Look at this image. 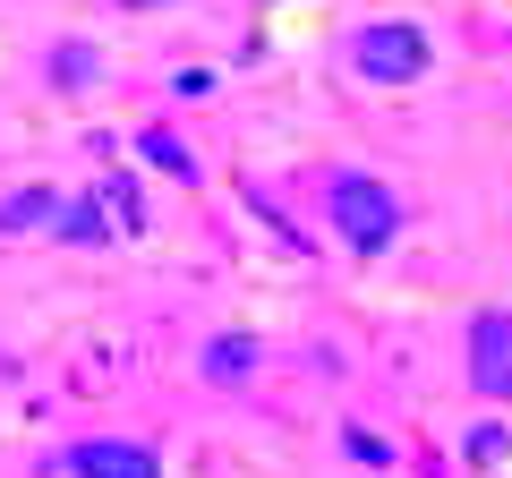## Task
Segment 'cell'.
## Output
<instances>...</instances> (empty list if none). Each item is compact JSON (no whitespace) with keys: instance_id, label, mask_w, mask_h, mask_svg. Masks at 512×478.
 <instances>
[{"instance_id":"obj_1","label":"cell","mask_w":512,"mask_h":478,"mask_svg":"<svg viewBox=\"0 0 512 478\" xmlns=\"http://www.w3.org/2000/svg\"><path fill=\"white\" fill-rule=\"evenodd\" d=\"M350 69L367 77V86H419L427 69H436V43H427V26L410 18H376L350 35Z\"/></svg>"},{"instance_id":"obj_2","label":"cell","mask_w":512,"mask_h":478,"mask_svg":"<svg viewBox=\"0 0 512 478\" xmlns=\"http://www.w3.org/2000/svg\"><path fill=\"white\" fill-rule=\"evenodd\" d=\"M333 231H342L350 257H384V248H393V231H402V197H393L384 180L342 171V180H333Z\"/></svg>"},{"instance_id":"obj_3","label":"cell","mask_w":512,"mask_h":478,"mask_svg":"<svg viewBox=\"0 0 512 478\" xmlns=\"http://www.w3.org/2000/svg\"><path fill=\"white\" fill-rule=\"evenodd\" d=\"M470 385L487 402H512V316L504 308L470 316Z\"/></svg>"},{"instance_id":"obj_4","label":"cell","mask_w":512,"mask_h":478,"mask_svg":"<svg viewBox=\"0 0 512 478\" xmlns=\"http://www.w3.org/2000/svg\"><path fill=\"white\" fill-rule=\"evenodd\" d=\"M69 478H163V461L146 453V444H120V436H94V444H69V461H60Z\"/></svg>"},{"instance_id":"obj_5","label":"cell","mask_w":512,"mask_h":478,"mask_svg":"<svg viewBox=\"0 0 512 478\" xmlns=\"http://www.w3.org/2000/svg\"><path fill=\"white\" fill-rule=\"evenodd\" d=\"M52 214H60L52 188H18V197H0V239L9 231H52Z\"/></svg>"},{"instance_id":"obj_6","label":"cell","mask_w":512,"mask_h":478,"mask_svg":"<svg viewBox=\"0 0 512 478\" xmlns=\"http://www.w3.org/2000/svg\"><path fill=\"white\" fill-rule=\"evenodd\" d=\"M137 154H146V163L163 171V180H197V154H188L171 129H137Z\"/></svg>"},{"instance_id":"obj_7","label":"cell","mask_w":512,"mask_h":478,"mask_svg":"<svg viewBox=\"0 0 512 478\" xmlns=\"http://www.w3.org/2000/svg\"><path fill=\"white\" fill-rule=\"evenodd\" d=\"M94 77H103V60H94V43H52V86H60V94H86Z\"/></svg>"},{"instance_id":"obj_8","label":"cell","mask_w":512,"mask_h":478,"mask_svg":"<svg viewBox=\"0 0 512 478\" xmlns=\"http://www.w3.org/2000/svg\"><path fill=\"white\" fill-rule=\"evenodd\" d=\"M248 368H256V350L239 342V333H222V342L205 350V376H214V385H239V376H248Z\"/></svg>"},{"instance_id":"obj_9","label":"cell","mask_w":512,"mask_h":478,"mask_svg":"<svg viewBox=\"0 0 512 478\" xmlns=\"http://www.w3.org/2000/svg\"><path fill=\"white\" fill-rule=\"evenodd\" d=\"M103 205H111L120 231H146V205H137V180H128V171H111V180H103Z\"/></svg>"},{"instance_id":"obj_10","label":"cell","mask_w":512,"mask_h":478,"mask_svg":"<svg viewBox=\"0 0 512 478\" xmlns=\"http://www.w3.org/2000/svg\"><path fill=\"white\" fill-rule=\"evenodd\" d=\"M52 231H60V239H86V248H94V239H103L111 222L94 214V197H86V205H60V214H52Z\"/></svg>"},{"instance_id":"obj_11","label":"cell","mask_w":512,"mask_h":478,"mask_svg":"<svg viewBox=\"0 0 512 478\" xmlns=\"http://www.w3.org/2000/svg\"><path fill=\"white\" fill-rule=\"evenodd\" d=\"M342 453H350V461H367V470H384V461H393V444H384V436H359V427H350Z\"/></svg>"},{"instance_id":"obj_12","label":"cell","mask_w":512,"mask_h":478,"mask_svg":"<svg viewBox=\"0 0 512 478\" xmlns=\"http://www.w3.org/2000/svg\"><path fill=\"white\" fill-rule=\"evenodd\" d=\"M504 444H512V436H504L495 419H487V427H470V461H504Z\"/></svg>"},{"instance_id":"obj_13","label":"cell","mask_w":512,"mask_h":478,"mask_svg":"<svg viewBox=\"0 0 512 478\" xmlns=\"http://www.w3.org/2000/svg\"><path fill=\"white\" fill-rule=\"evenodd\" d=\"M120 9H163V0H120Z\"/></svg>"}]
</instances>
